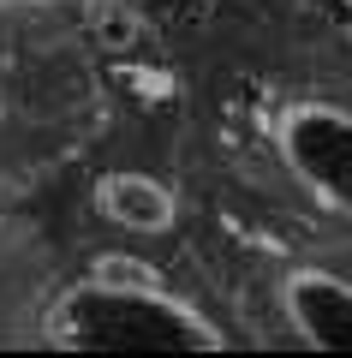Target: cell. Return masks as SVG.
Here are the masks:
<instances>
[{
  "instance_id": "cell-1",
  "label": "cell",
  "mask_w": 352,
  "mask_h": 358,
  "mask_svg": "<svg viewBox=\"0 0 352 358\" xmlns=\"http://www.w3.org/2000/svg\"><path fill=\"white\" fill-rule=\"evenodd\" d=\"M48 334L78 352H197V346H221V329L185 305V299L162 293L155 281H78L60 293Z\"/></svg>"
},
{
  "instance_id": "cell-2",
  "label": "cell",
  "mask_w": 352,
  "mask_h": 358,
  "mask_svg": "<svg viewBox=\"0 0 352 358\" xmlns=\"http://www.w3.org/2000/svg\"><path fill=\"white\" fill-rule=\"evenodd\" d=\"M275 150L287 173L328 209L352 221V108L340 102H293L275 120Z\"/></svg>"
},
{
  "instance_id": "cell-3",
  "label": "cell",
  "mask_w": 352,
  "mask_h": 358,
  "mask_svg": "<svg viewBox=\"0 0 352 358\" xmlns=\"http://www.w3.org/2000/svg\"><path fill=\"white\" fill-rule=\"evenodd\" d=\"M287 322L323 352H352V281L335 268H293Z\"/></svg>"
},
{
  "instance_id": "cell-4",
  "label": "cell",
  "mask_w": 352,
  "mask_h": 358,
  "mask_svg": "<svg viewBox=\"0 0 352 358\" xmlns=\"http://www.w3.org/2000/svg\"><path fill=\"white\" fill-rule=\"evenodd\" d=\"M96 209L113 221L120 233H167L179 221V203L174 192H167L155 173H143V167H113V173L96 179Z\"/></svg>"
}]
</instances>
